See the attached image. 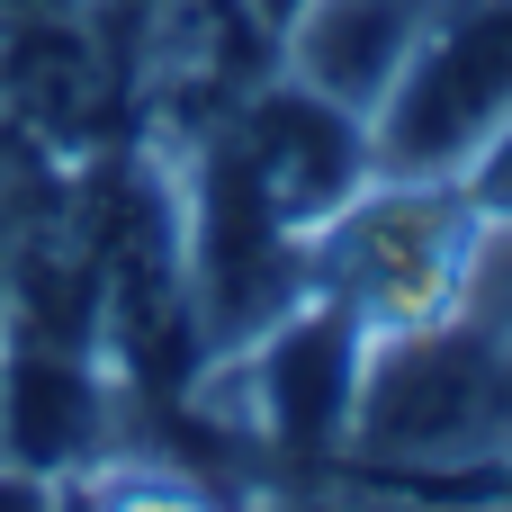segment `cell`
I'll return each instance as SVG.
<instances>
[{"label":"cell","instance_id":"obj_1","mask_svg":"<svg viewBox=\"0 0 512 512\" xmlns=\"http://www.w3.org/2000/svg\"><path fill=\"white\" fill-rule=\"evenodd\" d=\"M360 171H369V117L306 90L297 72H261L189 135V180L171 198L207 360L243 351L288 306H306V234Z\"/></svg>","mask_w":512,"mask_h":512},{"label":"cell","instance_id":"obj_6","mask_svg":"<svg viewBox=\"0 0 512 512\" xmlns=\"http://www.w3.org/2000/svg\"><path fill=\"white\" fill-rule=\"evenodd\" d=\"M459 180H468V198H477V216L486 225H512V117L459 162Z\"/></svg>","mask_w":512,"mask_h":512},{"label":"cell","instance_id":"obj_5","mask_svg":"<svg viewBox=\"0 0 512 512\" xmlns=\"http://www.w3.org/2000/svg\"><path fill=\"white\" fill-rule=\"evenodd\" d=\"M423 18H432V0H297V18L279 27V72H297L306 90L369 117L387 99L396 63L414 54Z\"/></svg>","mask_w":512,"mask_h":512},{"label":"cell","instance_id":"obj_3","mask_svg":"<svg viewBox=\"0 0 512 512\" xmlns=\"http://www.w3.org/2000/svg\"><path fill=\"white\" fill-rule=\"evenodd\" d=\"M512 117V0H432L414 54L369 108V162L459 171Z\"/></svg>","mask_w":512,"mask_h":512},{"label":"cell","instance_id":"obj_4","mask_svg":"<svg viewBox=\"0 0 512 512\" xmlns=\"http://www.w3.org/2000/svg\"><path fill=\"white\" fill-rule=\"evenodd\" d=\"M0 108L36 153L90 162L126 117V63H117L108 18H72V9L9 18V36H0Z\"/></svg>","mask_w":512,"mask_h":512},{"label":"cell","instance_id":"obj_2","mask_svg":"<svg viewBox=\"0 0 512 512\" xmlns=\"http://www.w3.org/2000/svg\"><path fill=\"white\" fill-rule=\"evenodd\" d=\"M477 252H486V216L459 171L369 162L306 234V297L333 306L378 351V342L459 324L477 288Z\"/></svg>","mask_w":512,"mask_h":512},{"label":"cell","instance_id":"obj_7","mask_svg":"<svg viewBox=\"0 0 512 512\" xmlns=\"http://www.w3.org/2000/svg\"><path fill=\"white\" fill-rule=\"evenodd\" d=\"M252 9H261V18H270V36H279V27H288V18H297V0H252Z\"/></svg>","mask_w":512,"mask_h":512}]
</instances>
